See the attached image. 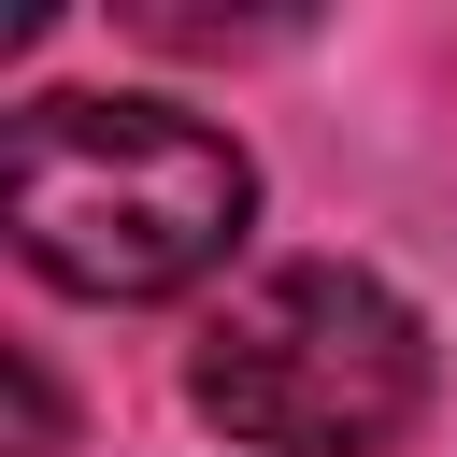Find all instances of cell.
I'll return each mask as SVG.
<instances>
[{
    "instance_id": "3957f363",
    "label": "cell",
    "mask_w": 457,
    "mask_h": 457,
    "mask_svg": "<svg viewBox=\"0 0 457 457\" xmlns=\"http://www.w3.org/2000/svg\"><path fill=\"white\" fill-rule=\"evenodd\" d=\"M14 457H57V386L14 357Z\"/></svg>"
},
{
    "instance_id": "7a4b0ae2",
    "label": "cell",
    "mask_w": 457,
    "mask_h": 457,
    "mask_svg": "<svg viewBox=\"0 0 457 457\" xmlns=\"http://www.w3.org/2000/svg\"><path fill=\"white\" fill-rule=\"evenodd\" d=\"M186 400L257 457H386L428 414V328H414V300L386 271L286 257L200 328Z\"/></svg>"
},
{
    "instance_id": "6da1fadb",
    "label": "cell",
    "mask_w": 457,
    "mask_h": 457,
    "mask_svg": "<svg viewBox=\"0 0 457 457\" xmlns=\"http://www.w3.org/2000/svg\"><path fill=\"white\" fill-rule=\"evenodd\" d=\"M0 214H14V257L71 300H171L243 243L257 157L171 100L43 86L0 143Z\"/></svg>"
}]
</instances>
